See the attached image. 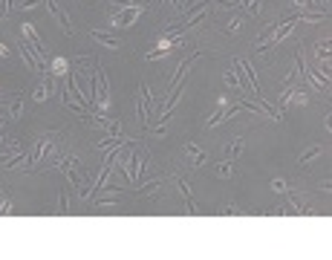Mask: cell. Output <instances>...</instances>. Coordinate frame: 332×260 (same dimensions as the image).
<instances>
[{
  "instance_id": "6da1fadb",
  "label": "cell",
  "mask_w": 332,
  "mask_h": 260,
  "mask_svg": "<svg viewBox=\"0 0 332 260\" xmlns=\"http://www.w3.org/2000/svg\"><path fill=\"white\" fill-rule=\"evenodd\" d=\"M142 12H145V3H139V6H113V12H110V23L118 26V29H130L133 23L139 20Z\"/></svg>"
},
{
  "instance_id": "7a4b0ae2",
  "label": "cell",
  "mask_w": 332,
  "mask_h": 260,
  "mask_svg": "<svg viewBox=\"0 0 332 260\" xmlns=\"http://www.w3.org/2000/svg\"><path fill=\"white\" fill-rule=\"evenodd\" d=\"M234 67H240L243 72H246V78H249V84H251V90H254V96H260V84H257V75H254V67H251L246 58H237L234 61Z\"/></svg>"
},
{
  "instance_id": "3957f363",
  "label": "cell",
  "mask_w": 332,
  "mask_h": 260,
  "mask_svg": "<svg viewBox=\"0 0 332 260\" xmlns=\"http://www.w3.org/2000/svg\"><path fill=\"white\" fill-rule=\"evenodd\" d=\"M47 6L52 9V15H55L58 20H61V29H64L66 35H72V23H69V17H66V12L61 9V6H58V0H47Z\"/></svg>"
},
{
  "instance_id": "277c9868",
  "label": "cell",
  "mask_w": 332,
  "mask_h": 260,
  "mask_svg": "<svg viewBox=\"0 0 332 260\" xmlns=\"http://www.w3.org/2000/svg\"><path fill=\"white\" fill-rule=\"evenodd\" d=\"M20 35H23V41H26V44H32L35 50H44V41L38 38V32H35L32 23H20Z\"/></svg>"
},
{
  "instance_id": "5b68a950",
  "label": "cell",
  "mask_w": 332,
  "mask_h": 260,
  "mask_svg": "<svg viewBox=\"0 0 332 260\" xmlns=\"http://www.w3.org/2000/svg\"><path fill=\"white\" fill-rule=\"evenodd\" d=\"M52 90H55V75H50L47 81H41V84L35 87V102H44V99H50Z\"/></svg>"
},
{
  "instance_id": "8992f818",
  "label": "cell",
  "mask_w": 332,
  "mask_h": 260,
  "mask_svg": "<svg viewBox=\"0 0 332 260\" xmlns=\"http://www.w3.org/2000/svg\"><path fill=\"white\" fill-rule=\"evenodd\" d=\"M185 154H188V156H191V159H194V162H191L194 168H202V165L208 162V156L202 154V151H199V148H197V145H194V142H185Z\"/></svg>"
},
{
  "instance_id": "52a82bcc",
  "label": "cell",
  "mask_w": 332,
  "mask_h": 260,
  "mask_svg": "<svg viewBox=\"0 0 332 260\" xmlns=\"http://www.w3.org/2000/svg\"><path fill=\"white\" fill-rule=\"evenodd\" d=\"M93 41H96V44H101V47H107V50H118V47H121V41H118V38H113V35H104L101 29H96V32H93Z\"/></svg>"
},
{
  "instance_id": "ba28073f",
  "label": "cell",
  "mask_w": 332,
  "mask_h": 260,
  "mask_svg": "<svg viewBox=\"0 0 332 260\" xmlns=\"http://www.w3.org/2000/svg\"><path fill=\"white\" fill-rule=\"evenodd\" d=\"M243 148H246V139L237 136L231 145L225 148V159H228V162H237V159H240V154H243Z\"/></svg>"
},
{
  "instance_id": "9c48e42d",
  "label": "cell",
  "mask_w": 332,
  "mask_h": 260,
  "mask_svg": "<svg viewBox=\"0 0 332 260\" xmlns=\"http://www.w3.org/2000/svg\"><path fill=\"white\" fill-rule=\"evenodd\" d=\"M321 154H324V148H321V145H312V148H306V151L298 156V165L303 168V165H309V162H312L315 156H321Z\"/></svg>"
},
{
  "instance_id": "30bf717a",
  "label": "cell",
  "mask_w": 332,
  "mask_h": 260,
  "mask_svg": "<svg viewBox=\"0 0 332 260\" xmlns=\"http://www.w3.org/2000/svg\"><path fill=\"white\" fill-rule=\"evenodd\" d=\"M179 191L185 194V203H188V214H197V200H194V194H191V188H188V182L185 179H179Z\"/></svg>"
},
{
  "instance_id": "8fae6325",
  "label": "cell",
  "mask_w": 332,
  "mask_h": 260,
  "mask_svg": "<svg viewBox=\"0 0 332 260\" xmlns=\"http://www.w3.org/2000/svg\"><path fill=\"white\" fill-rule=\"evenodd\" d=\"M50 69H52V75H64V72H69V61L66 58H52V64H50Z\"/></svg>"
},
{
  "instance_id": "7c38bea8",
  "label": "cell",
  "mask_w": 332,
  "mask_h": 260,
  "mask_svg": "<svg viewBox=\"0 0 332 260\" xmlns=\"http://www.w3.org/2000/svg\"><path fill=\"white\" fill-rule=\"evenodd\" d=\"M20 113H23V96H15L12 104H9V119H12V121L20 119Z\"/></svg>"
},
{
  "instance_id": "4fadbf2b",
  "label": "cell",
  "mask_w": 332,
  "mask_h": 260,
  "mask_svg": "<svg viewBox=\"0 0 332 260\" xmlns=\"http://www.w3.org/2000/svg\"><path fill=\"white\" fill-rule=\"evenodd\" d=\"M222 81H225V84L228 87H234V90H237V93H249V90H246V87L240 84V78H237V72H225V75H222Z\"/></svg>"
},
{
  "instance_id": "5bb4252c",
  "label": "cell",
  "mask_w": 332,
  "mask_h": 260,
  "mask_svg": "<svg viewBox=\"0 0 332 260\" xmlns=\"http://www.w3.org/2000/svg\"><path fill=\"white\" fill-rule=\"evenodd\" d=\"M231 162H228V159H222V162H217V176H222V179H228V176H231Z\"/></svg>"
},
{
  "instance_id": "9a60e30c",
  "label": "cell",
  "mask_w": 332,
  "mask_h": 260,
  "mask_svg": "<svg viewBox=\"0 0 332 260\" xmlns=\"http://www.w3.org/2000/svg\"><path fill=\"white\" fill-rule=\"evenodd\" d=\"M156 188H162V179H150L148 185H142V188H139V194H153Z\"/></svg>"
},
{
  "instance_id": "2e32d148",
  "label": "cell",
  "mask_w": 332,
  "mask_h": 260,
  "mask_svg": "<svg viewBox=\"0 0 332 260\" xmlns=\"http://www.w3.org/2000/svg\"><path fill=\"white\" fill-rule=\"evenodd\" d=\"M72 64H75V67H96L99 61H96V58H87V55H81V58H75Z\"/></svg>"
},
{
  "instance_id": "e0dca14e",
  "label": "cell",
  "mask_w": 332,
  "mask_h": 260,
  "mask_svg": "<svg viewBox=\"0 0 332 260\" xmlns=\"http://www.w3.org/2000/svg\"><path fill=\"white\" fill-rule=\"evenodd\" d=\"M41 3H44V0H17L15 6L17 9H35V6H41Z\"/></svg>"
},
{
  "instance_id": "ac0fdd59",
  "label": "cell",
  "mask_w": 332,
  "mask_h": 260,
  "mask_svg": "<svg viewBox=\"0 0 332 260\" xmlns=\"http://www.w3.org/2000/svg\"><path fill=\"white\" fill-rule=\"evenodd\" d=\"M0 214H12V203H9V197H0Z\"/></svg>"
},
{
  "instance_id": "d6986e66",
  "label": "cell",
  "mask_w": 332,
  "mask_h": 260,
  "mask_svg": "<svg viewBox=\"0 0 332 260\" xmlns=\"http://www.w3.org/2000/svg\"><path fill=\"white\" fill-rule=\"evenodd\" d=\"M272 191H275V194H286V182H283V179H275V182H272Z\"/></svg>"
},
{
  "instance_id": "ffe728a7",
  "label": "cell",
  "mask_w": 332,
  "mask_h": 260,
  "mask_svg": "<svg viewBox=\"0 0 332 260\" xmlns=\"http://www.w3.org/2000/svg\"><path fill=\"white\" fill-rule=\"evenodd\" d=\"M58 211H61V214H66V211H69V208H66V194H64V191L58 194Z\"/></svg>"
},
{
  "instance_id": "44dd1931",
  "label": "cell",
  "mask_w": 332,
  "mask_h": 260,
  "mask_svg": "<svg viewBox=\"0 0 332 260\" xmlns=\"http://www.w3.org/2000/svg\"><path fill=\"white\" fill-rule=\"evenodd\" d=\"M225 29H228V32H237V29H240V17H231V20L225 23Z\"/></svg>"
},
{
  "instance_id": "7402d4cb",
  "label": "cell",
  "mask_w": 332,
  "mask_h": 260,
  "mask_svg": "<svg viewBox=\"0 0 332 260\" xmlns=\"http://www.w3.org/2000/svg\"><path fill=\"white\" fill-rule=\"evenodd\" d=\"M220 214H237V206H234V203L231 206H222L220 208Z\"/></svg>"
},
{
  "instance_id": "603a6c76",
  "label": "cell",
  "mask_w": 332,
  "mask_h": 260,
  "mask_svg": "<svg viewBox=\"0 0 332 260\" xmlns=\"http://www.w3.org/2000/svg\"><path fill=\"white\" fill-rule=\"evenodd\" d=\"M165 3H170V6H176V9H182V3H179V0H165Z\"/></svg>"
},
{
  "instance_id": "cb8c5ba5",
  "label": "cell",
  "mask_w": 332,
  "mask_h": 260,
  "mask_svg": "<svg viewBox=\"0 0 332 260\" xmlns=\"http://www.w3.org/2000/svg\"><path fill=\"white\" fill-rule=\"evenodd\" d=\"M0 55H9V50H6V44H0Z\"/></svg>"
},
{
  "instance_id": "d4e9b609",
  "label": "cell",
  "mask_w": 332,
  "mask_h": 260,
  "mask_svg": "<svg viewBox=\"0 0 332 260\" xmlns=\"http://www.w3.org/2000/svg\"><path fill=\"white\" fill-rule=\"evenodd\" d=\"M179 3H182V12H185V9H188V3H191V0H179Z\"/></svg>"
},
{
  "instance_id": "484cf974",
  "label": "cell",
  "mask_w": 332,
  "mask_h": 260,
  "mask_svg": "<svg viewBox=\"0 0 332 260\" xmlns=\"http://www.w3.org/2000/svg\"><path fill=\"white\" fill-rule=\"evenodd\" d=\"M0 15H3V9H0Z\"/></svg>"
}]
</instances>
